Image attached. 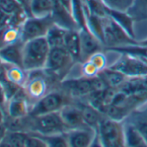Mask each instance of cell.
Wrapping results in <instances>:
<instances>
[{"label":"cell","mask_w":147,"mask_h":147,"mask_svg":"<svg viewBox=\"0 0 147 147\" xmlns=\"http://www.w3.org/2000/svg\"><path fill=\"white\" fill-rule=\"evenodd\" d=\"M123 147L125 146V125L122 121L104 117L97 128V136L93 146Z\"/></svg>","instance_id":"1"},{"label":"cell","mask_w":147,"mask_h":147,"mask_svg":"<svg viewBox=\"0 0 147 147\" xmlns=\"http://www.w3.org/2000/svg\"><path fill=\"white\" fill-rule=\"evenodd\" d=\"M50 49L46 37L24 42L23 59L24 68L27 71L44 69Z\"/></svg>","instance_id":"2"},{"label":"cell","mask_w":147,"mask_h":147,"mask_svg":"<svg viewBox=\"0 0 147 147\" xmlns=\"http://www.w3.org/2000/svg\"><path fill=\"white\" fill-rule=\"evenodd\" d=\"M103 45L107 49L139 44L135 38H132L119 24L109 16L102 17Z\"/></svg>","instance_id":"3"},{"label":"cell","mask_w":147,"mask_h":147,"mask_svg":"<svg viewBox=\"0 0 147 147\" xmlns=\"http://www.w3.org/2000/svg\"><path fill=\"white\" fill-rule=\"evenodd\" d=\"M106 85L98 76L94 78L79 77L64 79L61 82V89L75 99H83L92 92L105 88Z\"/></svg>","instance_id":"4"},{"label":"cell","mask_w":147,"mask_h":147,"mask_svg":"<svg viewBox=\"0 0 147 147\" xmlns=\"http://www.w3.org/2000/svg\"><path fill=\"white\" fill-rule=\"evenodd\" d=\"M76 63L64 47L51 48L44 70L57 81L61 82Z\"/></svg>","instance_id":"5"},{"label":"cell","mask_w":147,"mask_h":147,"mask_svg":"<svg viewBox=\"0 0 147 147\" xmlns=\"http://www.w3.org/2000/svg\"><path fill=\"white\" fill-rule=\"evenodd\" d=\"M67 131L59 111L45 113L38 116L30 115L29 132L39 135L62 134Z\"/></svg>","instance_id":"6"},{"label":"cell","mask_w":147,"mask_h":147,"mask_svg":"<svg viewBox=\"0 0 147 147\" xmlns=\"http://www.w3.org/2000/svg\"><path fill=\"white\" fill-rule=\"evenodd\" d=\"M28 72V79L24 86V90L31 105H33L48 92L52 91L50 90V85L53 80H57L49 75L44 69Z\"/></svg>","instance_id":"7"},{"label":"cell","mask_w":147,"mask_h":147,"mask_svg":"<svg viewBox=\"0 0 147 147\" xmlns=\"http://www.w3.org/2000/svg\"><path fill=\"white\" fill-rule=\"evenodd\" d=\"M74 102V98L61 88L52 90L35 102L30 111V116H38L45 113L59 111L64 105Z\"/></svg>","instance_id":"8"},{"label":"cell","mask_w":147,"mask_h":147,"mask_svg":"<svg viewBox=\"0 0 147 147\" xmlns=\"http://www.w3.org/2000/svg\"><path fill=\"white\" fill-rule=\"evenodd\" d=\"M109 67L118 70L129 78L147 76V57H138L124 52L116 62Z\"/></svg>","instance_id":"9"},{"label":"cell","mask_w":147,"mask_h":147,"mask_svg":"<svg viewBox=\"0 0 147 147\" xmlns=\"http://www.w3.org/2000/svg\"><path fill=\"white\" fill-rule=\"evenodd\" d=\"M55 25L51 15L47 17H29L21 27V39L27 42L31 39L46 37Z\"/></svg>","instance_id":"10"},{"label":"cell","mask_w":147,"mask_h":147,"mask_svg":"<svg viewBox=\"0 0 147 147\" xmlns=\"http://www.w3.org/2000/svg\"><path fill=\"white\" fill-rule=\"evenodd\" d=\"M65 136L67 137L68 146L88 147L93 145L97 136V130L90 126L71 129L65 132Z\"/></svg>","instance_id":"11"},{"label":"cell","mask_w":147,"mask_h":147,"mask_svg":"<svg viewBox=\"0 0 147 147\" xmlns=\"http://www.w3.org/2000/svg\"><path fill=\"white\" fill-rule=\"evenodd\" d=\"M31 105H32L23 88L15 97H13L8 102L5 118H24L30 114Z\"/></svg>","instance_id":"12"},{"label":"cell","mask_w":147,"mask_h":147,"mask_svg":"<svg viewBox=\"0 0 147 147\" xmlns=\"http://www.w3.org/2000/svg\"><path fill=\"white\" fill-rule=\"evenodd\" d=\"M79 33L82 47V63L87 60L94 53L102 51L104 45L87 26L79 29Z\"/></svg>","instance_id":"13"},{"label":"cell","mask_w":147,"mask_h":147,"mask_svg":"<svg viewBox=\"0 0 147 147\" xmlns=\"http://www.w3.org/2000/svg\"><path fill=\"white\" fill-rule=\"evenodd\" d=\"M59 112L67 130L88 126L83 119L80 107L74 102L64 105Z\"/></svg>","instance_id":"14"},{"label":"cell","mask_w":147,"mask_h":147,"mask_svg":"<svg viewBox=\"0 0 147 147\" xmlns=\"http://www.w3.org/2000/svg\"><path fill=\"white\" fill-rule=\"evenodd\" d=\"M51 17L55 25L67 30H79L77 24L73 18L71 12L61 5L57 0H55Z\"/></svg>","instance_id":"15"},{"label":"cell","mask_w":147,"mask_h":147,"mask_svg":"<svg viewBox=\"0 0 147 147\" xmlns=\"http://www.w3.org/2000/svg\"><path fill=\"white\" fill-rule=\"evenodd\" d=\"M24 42L19 40L16 43L7 44L0 48V58L5 63L23 66Z\"/></svg>","instance_id":"16"},{"label":"cell","mask_w":147,"mask_h":147,"mask_svg":"<svg viewBox=\"0 0 147 147\" xmlns=\"http://www.w3.org/2000/svg\"><path fill=\"white\" fill-rule=\"evenodd\" d=\"M28 75L29 72L24 67L4 62L3 79H6L7 81L24 88L28 79Z\"/></svg>","instance_id":"17"},{"label":"cell","mask_w":147,"mask_h":147,"mask_svg":"<svg viewBox=\"0 0 147 147\" xmlns=\"http://www.w3.org/2000/svg\"><path fill=\"white\" fill-rule=\"evenodd\" d=\"M64 48L76 63H81L82 47L79 30H67L64 38Z\"/></svg>","instance_id":"18"},{"label":"cell","mask_w":147,"mask_h":147,"mask_svg":"<svg viewBox=\"0 0 147 147\" xmlns=\"http://www.w3.org/2000/svg\"><path fill=\"white\" fill-rule=\"evenodd\" d=\"M99 77L101 79L106 87L110 88H120L129 79L123 72L113 69L111 67H107L99 73Z\"/></svg>","instance_id":"19"},{"label":"cell","mask_w":147,"mask_h":147,"mask_svg":"<svg viewBox=\"0 0 147 147\" xmlns=\"http://www.w3.org/2000/svg\"><path fill=\"white\" fill-rule=\"evenodd\" d=\"M76 105L80 107L82 111V117L86 124L97 130L100 122L105 117V115L85 100H82L78 104L76 103Z\"/></svg>","instance_id":"20"},{"label":"cell","mask_w":147,"mask_h":147,"mask_svg":"<svg viewBox=\"0 0 147 147\" xmlns=\"http://www.w3.org/2000/svg\"><path fill=\"white\" fill-rule=\"evenodd\" d=\"M107 15L112 18L117 24H119L132 38H135L134 19L127 13V12L113 11L107 8Z\"/></svg>","instance_id":"21"},{"label":"cell","mask_w":147,"mask_h":147,"mask_svg":"<svg viewBox=\"0 0 147 147\" xmlns=\"http://www.w3.org/2000/svg\"><path fill=\"white\" fill-rule=\"evenodd\" d=\"M125 146H147V143L144 137L134 124H127L125 125Z\"/></svg>","instance_id":"22"},{"label":"cell","mask_w":147,"mask_h":147,"mask_svg":"<svg viewBox=\"0 0 147 147\" xmlns=\"http://www.w3.org/2000/svg\"><path fill=\"white\" fill-rule=\"evenodd\" d=\"M55 0H32L30 12L31 17H47L51 15Z\"/></svg>","instance_id":"23"},{"label":"cell","mask_w":147,"mask_h":147,"mask_svg":"<svg viewBox=\"0 0 147 147\" xmlns=\"http://www.w3.org/2000/svg\"><path fill=\"white\" fill-rule=\"evenodd\" d=\"M67 29H64L57 25H54L46 35L47 41L50 48L64 47V38Z\"/></svg>","instance_id":"24"},{"label":"cell","mask_w":147,"mask_h":147,"mask_svg":"<svg viewBox=\"0 0 147 147\" xmlns=\"http://www.w3.org/2000/svg\"><path fill=\"white\" fill-rule=\"evenodd\" d=\"M127 13L134 21H143L147 19V0H132V3Z\"/></svg>","instance_id":"25"},{"label":"cell","mask_w":147,"mask_h":147,"mask_svg":"<svg viewBox=\"0 0 147 147\" xmlns=\"http://www.w3.org/2000/svg\"><path fill=\"white\" fill-rule=\"evenodd\" d=\"M35 134L36 136H38L39 137H41L47 144V146H57V147H67L68 146V143L67 140V137L65 136V133L62 134H55V135H48V136H44V135H39V134H36V133H32Z\"/></svg>","instance_id":"26"},{"label":"cell","mask_w":147,"mask_h":147,"mask_svg":"<svg viewBox=\"0 0 147 147\" xmlns=\"http://www.w3.org/2000/svg\"><path fill=\"white\" fill-rule=\"evenodd\" d=\"M101 1L107 8L119 12H127L132 3V0H101Z\"/></svg>","instance_id":"27"},{"label":"cell","mask_w":147,"mask_h":147,"mask_svg":"<svg viewBox=\"0 0 147 147\" xmlns=\"http://www.w3.org/2000/svg\"><path fill=\"white\" fill-rule=\"evenodd\" d=\"M0 9L8 15H12L21 11H24L17 0H0Z\"/></svg>","instance_id":"28"},{"label":"cell","mask_w":147,"mask_h":147,"mask_svg":"<svg viewBox=\"0 0 147 147\" xmlns=\"http://www.w3.org/2000/svg\"><path fill=\"white\" fill-rule=\"evenodd\" d=\"M81 76L86 78H94L99 75L100 70L88 59L81 63Z\"/></svg>","instance_id":"29"},{"label":"cell","mask_w":147,"mask_h":147,"mask_svg":"<svg viewBox=\"0 0 147 147\" xmlns=\"http://www.w3.org/2000/svg\"><path fill=\"white\" fill-rule=\"evenodd\" d=\"M88 59L89 61H91L97 67V69L100 70V72L102 70H104L107 67H108L107 66V57H106L105 53L102 51H99L94 53Z\"/></svg>","instance_id":"30"},{"label":"cell","mask_w":147,"mask_h":147,"mask_svg":"<svg viewBox=\"0 0 147 147\" xmlns=\"http://www.w3.org/2000/svg\"><path fill=\"white\" fill-rule=\"evenodd\" d=\"M7 105H8V101H7V98H6L5 92V89H4V86H3L2 83L0 82V108H1L2 111L5 112V117H6Z\"/></svg>","instance_id":"31"},{"label":"cell","mask_w":147,"mask_h":147,"mask_svg":"<svg viewBox=\"0 0 147 147\" xmlns=\"http://www.w3.org/2000/svg\"><path fill=\"white\" fill-rule=\"evenodd\" d=\"M134 124L137 126V128L138 129V131H140V133L147 143V121H138Z\"/></svg>","instance_id":"32"},{"label":"cell","mask_w":147,"mask_h":147,"mask_svg":"<svg viewBox=\"0 0 147 147\" xmlns=\"http://www.w3.org/2000/svg\"><path fill=\"white\" fill-rule=\"evenodd\" d=\"M17 1L23 7V9L28 14V16L29 17H31L30 7H31V2H32V0H17Z\"/></svg>","instance_id":"33"},{"label":"cell","mask_w":147,"mask_h":147,"mask_svg":"<svg viewBox=\"0 0 147 147\" xmlns=\"http://www.w3.org/2000/svg\"><path fill=\"white\" fill-rule=\"evenodd\" d=\"M7 131H8V129H7L6 125L5 124V123H0V143H1L2 140L4 139Z\"/></svg>","instance_id":"34"},{"label":"cell","mask_w":147,"mask_h":147,"mask_svg":"<svg viewBox=\"0 0 147 147\" xmlns=\"http://www.w3.org/2000/svg\"><path fill=\"white\" fill-rule=\"evenodd\" d=\"M4 77V61L0 58V80Z\"/></svg>","instance_id":"35"}]
</instances>
